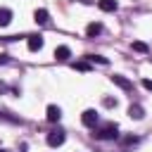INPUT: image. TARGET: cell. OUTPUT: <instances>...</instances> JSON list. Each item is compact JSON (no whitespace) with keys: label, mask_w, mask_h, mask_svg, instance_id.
<instances>
[{"label":"cell","mask_w":152,"mask_h":152,"mask_svg":"<svg viewBox=\"0 0 152 152\" xmlns=\"http://www.w3.org/2000/svg\"><path fill=\"white\" fill-rule=\"evenodd\" d=\"M133 50H135V52H147L150 48H147V43H142V40H135V43H133Z\"/></svg>","instance_id":"obj_13"},{"label":"cell","mask_w":152,"mask_h":152,"mask_svg":"<svg viewBox=\"0 0 152 152\" xmlns=\"http://www.w3.org/2000/svg\"><path fill=\"white\" fill-rule=\"evenodd\" d=\"M0 152H7V150H0Z\"/></svg>","instance_id":"obj_21"},{"label":"cell","mask_w":152,"mask_h":152,"mask_svg":"<svg viewBox=\"0 0 152 152\" xmlns=\"http://www.w3.org/2000/svg\"><path fill=\"white\" fill-rule=\"evenodd\" d=\"M95 133V138L97 140H114V138H119V126L116 124H104V126H100V128H93Z\"/></svg>","instance_id":"obj_1"},{"label":"cell","mask_w":152,"mask_h":152,"mask_svg":"<svg viewBox=\"0 0 152 152\" xmlns=\"http://www.w3.org/2000/svg\"><path fill=\"white\" fill-rule=\"evenodd\" d=\"M45 116H48V121H50V124H57V121L62 119V109H59L57 104H50V107H48V114H45Z\"/></svg>","instance_id":"obj_6"},{"label":"cell","mask_w":152,"mask_h":152,"mask_svg":"<svg viewBox=\"0 0 152 152\" xmlns=\"http://www.w3.org/2000/svg\"><path fill=\"white\" fill-rule=\"evenodd\" d=\"M112 83L119 86L121 90H133V83H131L126 76H121V74H114V76H112Z\"/></svg>","instance_id":"obj_4"},{"label":"cell","mask_w":152,"mask_h":152,"mask_svg":"<svg viewBox=\"0 0 152 152\" xmlns=\"http://www.w3.org/2000/svg\"><path fill=\"white\" fill-rule=\"evenodd\" d=\"M104 107H116V100H112V97H104Z\"/></svg>","instance_id":"obj_17"},{"label":"cell","mask_w":152,"mask_h":152,"mask_svg":"<svg viewBox=\"0 0 152 152\" xmlns=\"http://www.w3.org/2000/svg\"><path fill=\"white\" fill-rule=\"evenodd\" d=\"M43 36H28V40H26V45H28V50L31 52H38L40 48H43Z\"/></svg>","instance_id":"obj_5"},{"label":"cell","mask_w":152,"mask_h":152,"mask_svg":"<svg viewBox=\"0 0 152 152\" xmlns=\"http://www.w3.org/2000/svg\"><path fill=\"white\" fill-rule=\"evenodd\" d=\"M64 140H66V135H64V131H59V128L48 133V145H50V147H59Z\"/></svg>","instance_id":"obj_3"},{"label":"cell","mask_w":152,"mask_h":152,"mask_svg":"<svg viewBox=\"0 0 152 152\" xmlns=\"http://www.w3.org/2000/svg\"><path fill=\"white\" fill-rule=\"evenodd\" d=\"M5 90H7V83H2V81H0V93H5Z\"/></svg>","instance_id":"obj_20"},{"label":"cell","mask_w":152,"mask_h":152,"mask_svg":"<svg viewBox=\"0 0 152 152\" xmlns=\"http://www.w3.org/2000/svg\"><path fill=\"white\" fill-rule=\"evenodd\" d=\"M55 57H57V59H69V57H71V50H69L66 45H59V48L55 50Z\"/></svg>","instance_id":"obj_12"},{"label":"cell","mask_w":152,"mask_h":152,"mask_svg":"<svg viewBox=\"0 0 152 152\" xmlns=\"http://www.w3.org/2000/svg\"><path fill=\"white\" fill-rule=\"evenodd\" d=\"M90 62H100V64H107V57H100V55H88Z\"/></svg>","instance_id":"obj_14"},{"label":"cell","mask_w":152,"mask_h":152,"mask_svg":"<svg viewBox=\"0 0 152 152\" xmlns=\"http://www.w3.org/2000/svg\"><path fill=\"white\" fill-rule=\"evenodd\" d=\"M12 21V10H7V7H0V26H7Z\"/></svg>","instance_id":"obj_11"},{"label":"cell","mask_w":152,"mask_h":152,"mask_svg":"<svg viewBox=\"0 0 152 152\" xmlns=\"http://www.w3.org/2000/svg\"><path fill=\"white\" fill-rule=\"evenodd\" d=\"M33 19H36V24H48L50 21V14H48V10H36V14H33Z\"/></svg>","instance_id":"obj_8"},{"label":"cell","mask_w":152,"mask_h":152,"mask_svg":"<svg viewBox=\"0 0 152 152\" xmlns=\"http://www.w3.org/2000/svg\"><path fill=\"white\" fill-rule=\"evenodd\" d=\"M81 121H83V126L95 128V126L100 124V116H97V112H95V109H86V112H83V116H81Z\"/></svg>","instance_id":"obj_2"},{"label":"cell","mask_w":152,"mask_h":152,"mask_svg":"<svg viewBox=\"0 0 152 152\" xmlns=\"http://www.w3.org/2000/svg\"><path fill=\"white\" fill-rule=\"evenodd\" d=\"M86 33H88L90 38H93V36H100V33H102V24H100V21H93V24H88Z\"/></svg>","instance_id":"obj_10"},{"label":"cell","mask_w":152,"mask_h":152,"mask_svg":"<svg viewBox=\"0 0 152 152\" xmlns=\"http://www.w3.org/2000/svg\"><path fill=\"white\" fill-rule=\"evenodd\" d=\"M128 116H131V119H142V116H145V109H142L140 104H131V107H128Z\"/></svg>","instance_id":"obj_9"},{"label":"cell","mask_w":152,"mask_h":152,"mask_svg":"<svg viewBox=\"0 0 152 152\" xmlns=\"http://www.w3.org/2000/svg\"><path fill=\"white\" fill-rule=\"evenodd\" d=\"M74 69H78V71H88V69H90V64H88V62H76V64H74Z\"/></svg>","instance_id":"obj_15"},{"label":"cell","mask_w":152,"mask_h":152,"mask_svg":"<svg viewBox=\"0 0 152 152\" xmlns=\"http://www.w3.org/2000/svg\"><path fill=\"white\" fill-rule=\"evenodd\" d=\"M97 7H100L102 12H114V10L119 7V2H116V0H97Z\"/></svg>","instance_id":"obj_7"},{"label":"cell","mask_w":152,"mask_h":152,"mask_svg":"<svg viewBox=\"0 0 152 152\" xmlns=\"http://www.w3.org/2000/svg\"><path fill=\"white\" fill-rule=\"evenodd\" d=\"M142 88H147V90H152V81H150V78H145V81H142Z\"/></svg>","instance_id":"obj_18"},{"label":"cell","mask_w":152,"mask_h":152,"mask_svg":"<svg viewBox=\"0 0 152 152\" xmlns=\"http://www.w3.org/2000/svg\"><path fill=\"white\" fill-rule=\"evenodd\" d=\"M0 64H7V55H0Z\"/></svg>","instance_id":"obj_19"},{"label":"cell","mask_w":152,"mask_h":152,"mask_svg":"<svg viewBox=\"0 0 152 152\" xmlns=\"http://www.w3.org/2000/svg\"><path fill=\"white\" fill-rule=\"evenodd\" d=\"M121 142H124V145H135V142H138V138H135V135H126Z\"/></svg>","instance_id":"obj_16"}]
</instances>
